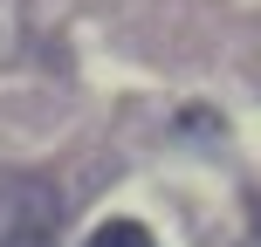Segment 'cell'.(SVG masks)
<instances>
[{
    "mask_svg": "<svg viewBox=\"0 0 261 247\" xmlns=\"http://www.w3.org/2000/svg\"><path fill=\"white\" fill-rule=\"evenodd\" d=\"M62 240V193L35 172L0 179V247H55Z\"/></svg>",
    "mask_w": 261,
    "mask_h": 247,
    "instance_id": "obj_1",
    "label": "cell"
},
{
    "mask_svg": "<svg viewBox=\"0 0 261 247\" xmlns=\"http://www.w3.org/2000/svg\"><path fill=\"white\" fill-rule=\"evenodd\" d=\"M83 247H158V240H151V227H144V220H103Z\"/></svg>",
    "mask_w": 261,
    "mask_h": 247,
    "instance_id": "obj_2",
    "label": "cell"
}]
</instances>
